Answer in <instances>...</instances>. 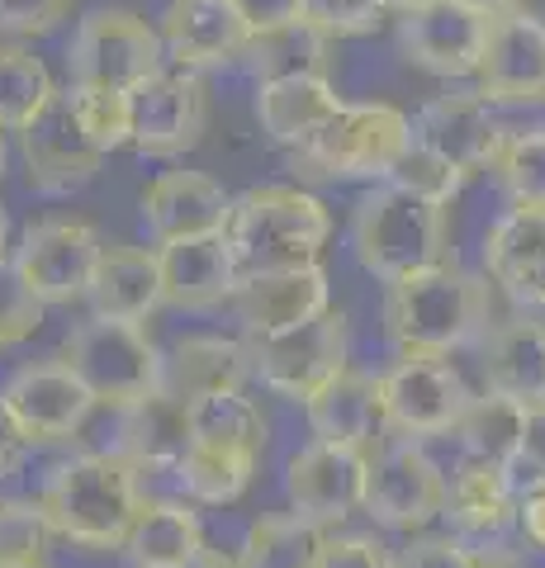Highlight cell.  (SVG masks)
Instances as JSON below:
<instances>
[{
    "label": "cell",
    "mask_w": 545,
    "mask_h": 568,
    "mask_svg": "<svg viewBox=\"0 0 545 568\" xmlns=\"http://www.w3.org/2000/svg\"><path fill=\"white\" fill-rule=\"evenodd\" d=\"M166 304L162 290V261L148 246L110 242L100 256V271L91 284V313L114 317V323H148Z\"/></svg>",
    "instance_id": "cell-29"
},
{
    "label": "cell",
    "mask_w": 545,
    "mask_h": 568,
    "mask_svg": "<svg viewBox=\"0 0 545 568\" xmlns=\"http://www.w3.org/2000/svg\"><path fill=\"white\" fill-rule=\"evenodd\" d=\"M248 351H252V379H261L280 398L309 403L351 365L346 361L351 327L342 308H327L304 327H290L275 336H248Z\"/></svg>",
    "instance_id": "cell-8"
},
{
    "label": "cell",
    "mask_w": 545,
    "mask_h": 568,
    "mask_svg": "<svg viewBox=\"0 0 545 568\" xmlns=\"http://www.w3.org/2000/svg\"><path fill=\"white\" fill-rule=\"evenodd\" d=\"M58 100L52 71L20 43H0V129L24 133Z\"/></svg>",
    "instance_id": "cell-36"
},
{
    "label": "cell",
    "mask_w": 545,
    "mask_h": 568,
    "mask_svg": "<svg viewBox=\"0 0 545 568\" xmlns=\"http://www.w3.org/2000/svg\"><path fill=\"white\" fill-rule=\"evenodd\" d=\"M157 33L166 43V62L185 71L238 62L252 39V29L233 0H171Z\"/></svg>",
    "instance_id": "cell-21"
},
{
    "label": "cell",
    "mask_w": 545,
    "mask_h": 568,
    "mask_svg": "<svg viewBox=\"0 0 545 568\" xmlns=\"http://www.w3.org/2000/svg\"><path fill=\"white\" fill-rule=\"evenodd\" d=\"M394 568H488V555L461 536H422L398 549Z\"/></svg>",
    "instance_id": "cell-44"
},
{
    "label": "cell",
    "mask_w": 545,
    "mask_h": 568,
    "mask_svg": "<svg viewBox=\"0 0 545 568\" xmlns=\"http://www.w3.org/2000/svg\"><path fill=\"white\" fill-rule=\"evenodd\" d=\"M285 493L299 517L319 526H337L346 517H356V511H365V497H371V450L309 440L290 459Z\"/></svg>",
    "instance_id": "cell-13"
},
{
    "label": "cell",
    "mask_w": 545,
    "mask_h": 568,
    "mask_svg": "<svg viewBox=\"0 0 545 568\" xmlns=\"http://www.w3.org/2000/svg\"><path fill=\"white\" fill-rule=\"evenodd\" d=\"M522 465L532 474H545V403H532V417H526V450Z\"/></svg>",
    "instance_id": "cell-50"
},
{
    "label": "cell",
    "mask_w": 545,
    "mask_h": 568,
    "mask_svg": "<svg viewBox=\"0 0 545 568\" xmlns=\"http://www.w3.org/2000/svg\"><path fill=\"white\" fill-rule=\"evenodd\" d=\"M77 0H0V33L10 39H39L52 33L67 14H72Z\"/></svg>",
    "instance_id": "cell-45"
},
{
    "label": "cell",
    "mask_w": 545,
    "mask_h": 568,
    "mask_svg": "<svg viewBox=\"0 0 545 568\" xmlns=\"http://www.w3.org/2000/svg\"><path fill=\"white\" fill-rule=\"evenodd\" d=\"M494 290L461 261H442L384 284V332L398 355H451L488 336Z\"/></svg>",
    "instance_id": "cell-1"
},
{
    "label": "cell",
    "mask_w": 545,
    "mask_h": 568,
    "mask_svg": "<svg viewBox=\"0 0 545 568\" xmlns=\"http://www.w3.org/2000/svg\"><path fill=\"white\" fill-rule=\"evenodd\" d=\"M233 200L219 181L200 171H162L143 190V223L157 242H181V237H209L228 227Z\"/></svg>",
    "instance_id": "cell-23"
},
{
    "label": "cell",
    "mask_w": 545,
    "mask_h": 568,
    "mask_svg": "<svg viewBox=\"0 0 545 568\" xmlns=\"http://www.w3.org/2000/svg\"><path fill=\"white\" fill-rule=\"evenodd\" d=\"M67 71H72V85H110L133 95L157 71H166V43L133 10H91L72 33Z\"/></svg>",
    "instance_id": "cell-7"
},
{
    "label": "cell",
    "mask_w": 545,
    "mask_h": 568,
    "mask_svg": "<svg viewBox=\"0 0 545 568\" xmlns=\"http://www.w3.org/2000/svg\"><path fill=\"white\" fill-rule=\"evenodd\" d=\"M185 568H238V559H223L219 549H200V555L190 559Z\"/></svg>",
    "instance_id": "cell-52"
},
{
    "label": "cell",
    "mask_w": 545,
    "mask_h": 568,
    "mask_svg": "<svg viewBox=\"0 0 545 568\" xmlns=\"http://www.w3.org/2000/svg\"><path fill=\"white\" fill-rule=\"evenodd\" d=\"M484 388L517 403H545V323L536 313H513L488 327L480 346Z\"/></svg>",
    "instance_id": "cell-28"
},
{
    "label": "cell",
    "mask_w": 545,
    "mask_h": 568,
    "mask_svg": "<svg viewBox=\"0 0 545 568\" xmlns=\"http://www.w3.org/2000/svg\"><path fill=\"white\" fill-rule=\"evenodd\" d=\"M342 95L332 77H275L256 81V123L271 142H280L285 152H299L304 142L319 138L332 114L342 110Z\"/></svg>",
    "instance_id": "cell-27"
},
{
    "label": "cell",
    "mask_w": 545,
    "mask_h": 568,
    "mask_svg": "<svg viewBox=\"0 0 545 568\" xmlns=\"http://www.w3.org/2000/svg\"><path fill=\"white\" fill-rule=\"evenodd\" d=\"M157 261H162V290L166 308L181 313H209L233 298L242 265L233 256L223 233L209 237H181V242H157Z\"/></svg>",
    "instance_id": "cell-22"
},
{
    "label": "cell",
    "mask_w": 545,
    "mask_h": 568,
    "mask_svg": "<svg viewBox=\"0 0 545 568\" xmlns=\"http://www.w3.org/2000/svg\"><path fill=\"white\" fill-rule=\"evenodd\" d=\"M351 252L361 271L384 284H394L413 271L451 261V223L446 209H436L417 194L380 181L375 190L361 194L351 213Z\"/></svg>",
    "instance_id": "cell-4"
},
{
    "label": "cell",
    "mask_w": 545,
    "mask_h": 568,
    "mask_svg": "<svg viewBox=\"0 0 545 568\" xmlns=\"http://www.w3.org/2000/svg\"><path fill=\"white\" fill-rule=\"evenodd\" d=\"M465 181H470V175H465L461 166L446 162L442 152L422 148L417 138H413V148L398 156V166H394V175H390V185L408 190V194H417V200H427V204H436V209H446V204L461 200Z\"/></svg>",
    "instance_id": "cell-40"
},
{
    "label": "cell",
    "mask_w": 545,
    "mask_h": 568,
    "mask_svg": "<svg viewBox=\"0 0 545 568\" xmlns=\"http://www.w3.org/2000/svg\"><path fill=\"white\" fill-rule=\"evenodd\" d=\"M384 14H394L390 0H309V6H304V20L319 24L332 43L375 33L384 24Z\"/></svg>",
    "instance_id": "cell-43"
},
{
    "label": "cell",
    "mask_w": 545,
    "mask_h": 568,
    "mask_svg": "<svg viewBox=\"0 0 545 568\" xmlns=\"http://www.w3.org/2000/svg\"><path fill=\"white\" fill-rule=\"evenodd\" d=\"M72 114L81 123V133L110 156L119 148H133V95L110 91V85H67Z\"/></svg>",
    "instance_id": "cell-39"
},
{
    "label": "cell",
    "mask_w": 545,
    "mask_h": 568,
    "mask_svg": "<svg viewBox=\"0 0 545 568\" xmlns=\"http://www.w3.org/2000/svg\"><path fill=\"white\" fill-rule=\"evenodd\" d=\"M256 474V455L248 450H219V446H190L185 465L175 469V484L185 488L190 503L204 507H228L248 493Z\"/></svg>",
    "instance_id": "cell-37"
},
{
    "label": "cell",
    "mask_w": 545,
    "mask_h": 568,
    "mask_svg": "<svg viewBox=\"0 0 545 568\" xmlns=\"http://www.w3.org/2000/svg\"><path fill=\"white\" fill-rule=\"evenodd\" d=\"M526 417H532V403H517L507 394H474L461 426H455V440H461L465 459H480V465H498V469H517L522 450H526Z\"/></svg>",
    "instance_id": "cell-31"
},
{
    "label": "cell",
    "mask_w": 545,
    "mask_h": 568,
    "mask_svg": "<svg viewBox=\"0 0 545 568\" xmlns=\"http://www.w3.org/2000/svg\"><path fill=\"white\" fill-rule=\"evenodd\" d=\"M195 446V426H190V403L175 394H148L129 407H119V455L138 474H175Z\"/></svg>",
    "instance_id": "cell-24"
},
{
    "label": "cell",
    "mask_w": 545,
    "mask_h": 568,
    "mask_svg": "<svg viewBox=\"0 0 545 568\" xmlns=\"http://www.w3.org/2000/svg\"><path fill=\"white\" fill-rule=\"evenodd\" d=\"M323 568H394V555L375 536H332Z\"/></svg>",
    "instance_id": "cell-46"
},
{
    "label": "cell",
    "mask_w": 545,
    "mask_h": 568,
    "mask_svg": "<svg viewBox=\"0 0 545 568\" xmlns=\"http://www.w3.org/2000/svg\"><path fill=\"white\" fill-rule=\"evenodd\" d=\"M384 394V422L403 440H432V436H455L465 407H470V384L451 355H398V361L380 375Z\"/></svg>",
    "instance_id": "cell-9"
},
{
    "label": "cell",
    "mask_w": 545,
    "mask_h": 568,
    "mask_svg": "<svg viewBox=\"0 0 545 568\" xmlns=\"http://www.w3.org/2000/svg\"><path fill=\"white\" fill-rule=\"evenodd\" d=\"M494 175L513 209H545V123L541 129H507Z\"/></svg>",
    "instance_id": "cell-38"
},
{
    "label": "cell",
    "mask_w": 545,
    "mask_h": 568,
    "mask_svg": "<svg viewBox=\"0 0 545 568\" xmlns=\"http://www.w3.org/2000/svg\"><path fill=\"white\" fill-rule=\"evenodd\" d=\"M58 536L43 503H0V564L6 559H48V540Z\"/></svg>",
    "instance_id": "cell-41"
},
{
    "label": "cell",
    "mask_w": 545,
    "mask_h": 568,
    "mask_svg": "<svg viewBox=\"0 0 545 568\" xmlns=\"http://www.w3.org/2000/svg\"><path fill=\"white\" fill-rule=\"evenodd\" d=\"M124 549L138 568H185L204 549V526L185 503L157 497V503H143V511H138Z\"/></svg>",
    "instance_id": "cell-32"
},
{
    "label": "cell",
    "mask_w": 545,
    "mask_h": 568,
    "mask_svg": "<svg viewBox=\"0 0 545 568\" xmlns=\"http://www.w3.org/2000/svg\"><path fill=\"white\" fill-rule=\"evenodd\" d=\"M484 280L522 313H545V209H507L480 242Z\"/></svg>",
    "instance_id": "cell-20"
},
{
    "label": "cell",
    "mask_w": 545,
    "mask_h": 568,
    "mask_svg": "<svg viewBox=\"0 0 545 568\" xmlns=\"http://www.w3.org/2000/svg\"><path fill=\"white\" fill-rule=\"evenodd\" d=\"M488 24L484 14L465 10L461 0H442L432 10L403 14L398 20V48L417 71L442 81H465L480 71L484 62V43H488Z\"/></svg>",
    "instance_id": "cell-18"
},
{
    "label": "cell",
    "mask_w": 545,
    "mask_h": 568,
    "mask_svg": "<svg viewBox=\"0 0 545 568\" xmlns=\"http://www.w3.org/2000/svg\"><path fill=\"white\" fill-rule=\"evenodd\" d=\"M233 6L242 10V20H248L252 33H266V29L304 20V6H309V0H233Z\"/></svg>",
    "instance_id": "cell-48"
},
{
    "label": "cell",
    "mask_w": 545,
    "mask_h": 568,
    "mask_svg": "<svg viewBox=\"0 0 545 568\" xmlns=\"http://www.w3.org/2000/svg\"><path fill=\"white\" fill-rule=\"evenodd\" d=\"M304 413L313 426V440H332V446L371 450V455H375V436L390 432L380 375H371V369H351V365L304 403Z\"/></svg>",
    "instance_id": "cell-25"
},
{
    "label": "cell",
    "mask_w": 545,
    "mask_h": 568,
    "mask_svg": "<svg viewBox=\"0 0 545 568\" xmlns=\"http://www.w3.org/2000/svg\"><path fill=\"white\" fill-rule=\"evenodd\" d=\"M474 91L488 104H545V20L513 10L488 24Z\"/></svg>",
    "instance_id": "cell-19"
},
{
    "label": "cell",
    "mask_w": 545,
    "mask_h": 568,
    "mask_svg": "<svg viewBox=\"0 0 545 568\" xmlns=\"http://www.w3.org/2000/svg\"><path fill=\"white\" fill-rule=\"evenodd\" d=\"M238 62L248 67L256 81L327 77V71H332V39L319 24L294 20V24H280V29H266V33H252Z\"/></svg>",
    "instance_id": "cell-33"
},
{
    "label": "cell",
    "mask_w": 545,
    "mask_h": 568,
    "mask_svg": "<svg viewBox=\"0 0 545 568\" xmlns=\"http://www.w3.org/2000/svg\"><path fill=\"white\" fill-rule=\"evenodd\" d=\"M6 237H10V227H6V209H0V261H6Z\"/></svg>",
    "instance_id": "cell-56"
},
{
    "label": "cell",
    "mask_w": 545,
    "mask_h": 568,
    "mask_svg": "<svg viewBox=\"0 0 545 568\" xmlns=\"http://www.w3.org/2000/svg\"><path fill=\"white\" fill-rule=\"evenodd\" d=\"M228 308L242 323L248 336H275L290 327L313 323L319 313L332 308V284L319 261L290 265V271H252L238 280Z\"/></svg>",
    "instance_id": "cell-15"
},
{
    "label": "cell",
    "mask_w": 545,
    "mask_h": 568,
    "mask_svg": "<svg viewBox=\"0 0 545 568\" xmlns=\"http://www.w3.org/2000/svg\"><path fill=\"white\" fill-rule=\"evenodd\" d=\"M432 6H442V0H390L394 14H417V10H432Z\"/></svg>",
    "instance_id": "cell-53"
},
{
    "label": "cell",
    "mask_w": 545,
    "mask_h": 568,
    "mask_svg": "<svg viewBox=\"0 0 545 568\" xmlns=\"http://www.w3.org/2000/svg\"><path fill=\"white\" fill-rule=\"evenodd\" d=\"M190 426H195V446L248 450V455L266 450V413L242 388L195 398L190 403Z\"/></svg>",
    "instance_id": "cell-35"
},
{
    "label": "cell",
    "mask_w": 545,
    "mask_h": 568,
    "mask_svg": "<svg viewBox=\"0 0 545 568\" xmlns=\"http://www.w3.org/2000/svg\"><path fill=\"white\" fill-rule=\"evenodd\" d=\"M327 540V526L299 517V511H275V517L252 521L238 549V568H323Z\"/></svg>",
    "instance_id": "cell-34"
},
{
    "label": "cell",
    "mask_w": 545,
    "mask_h": 568,
    "mask_svg": "<svg viewBox=\"0 0 545 568\" xmlns=\"http://www.w3.org/2000/svg\"><path fill=\"white\" fill-rule=\"evenodd\" d=\"M451 474L422 450V440H394L371 455V497L365 511L390 530H427L446 511Z\"/></svg>",
    "instance_id": "cell-11"
},
{
    "label": "cell",
    "mask_w": 545,
    "mask_h": 568,
    "mask_svg": "<svg viewBox=\"0 0 545 568\" xmlns=\"http://www.w3.org/2000/svg\"><path fill=\"white\" fill-rule=\"evenodd\" d=\"M498 104H488L480 91H446L427 100L413 119V138L422 148L442 152L446 162H455L465 175L494 171L507 129L498 123Z\"/></svg>",
    "instance_id": "cell-16"
},
{
    "label": "cell",
    "mask_w": 545,
    "mask_h": 568,
    "mask_svg": "<svg viewBox=\"0 0 545 568\" xmlns=\"http://www.w3.org/2000/svg\"><path fill=\"white\" fill-rule=\"evenodd\" d=\"M517 526L545 555V474H526V484H517Z\"/></svg>",
    "instance_id": "cell-47"
},
{
    "label": "cell",
    "mask_w": 545,
    "mask_h": 568,
    "mask_svg": "<svg viewBox=\"0 0 545 568\" xmlns=\"http://www.w3.org/2000/svg\"><path fill=\"white\" fill-rule=\"evenodd\" d=\"M6 403L10 413L20 417L24 436L33 446H52V440H72L85 417L95 407V394L81 384V375L72 365L62 361H33V365H20L14 375L6 379Z\"/></svg>",
    "instance_id": "cell-14"
},
{
    "label": "cell",
    "mask_w": 545,
    "mask_h": 568,
    "mask_svg": "<svg viewBox=\"0 0 545 568\" xmlns=\"http://www.w3.org/2000/svg\"><path fill=\"white\" fill-rule=\"evenodd\" d=\"M29 446L33 440L24 436V426H20V417L10 413V403H6V394H0V478L6 474H14L24 465V455H29Z\"/></svg>",
    "instance_id": "cell-49"
},
{
    "label": "cell",
    "mask_w": 545,
    "mask_h": 568,
    "mask_svg": "<svg viewBox=\"0 0 545 568\" xmlns=\"http://www.w3.org/2000/svg\"><path fill=\"white\" fill-rule=\"evenodd\" d=\"M39 503L62 540L81 549H124L148 497L138 488V469L124 455L95 450L52 469Z\"/></svg>",
    "instance_id": "cell-2"
},
{
    "label": "cell",
    "mask_w": 545,
    "mask_h": 568,
    "mask_svg": "<svg viewBox=\"0 0 545 568\" xmlns=\"http://www.w3.org/2000/svg\"><path fill=\"white\" fill-rule=\"evenodd\" d=\"M0 568H48V559H6Z\"/></svg>",
    "instance_id": "cell-54"
},
{
    "label": "cell",
    "mask_w": 545,
    "mask_h": 568,
    "mask_svg": "<svg viewBox=\"0 0 545 568\" xmlns=\"http://www.w3.org/2000/svg\"><path fill=\"white\" fill-rule=\"evenodd\" d=\"M413 148V119L394 104H342L327 129L290 152V166L309 181H390L398 156Z\"/></svg>",
    "instance_id": "cell-5"
},
{
    "label": "cell",
    "mask_w": 545,
    "mask_h": 568,
    "mask_svg": "<svg viewBox=\"0 0 545 568\" xmlns=\"http://www.w3.org/2000/svg\"><path fill=\"white\" fill-rule=\"evenodd\" d=\"M6 162H10V148H6V129H0V181H6Z\"/></svg>",
    "instance_id": "cell-55"
},
{
    "label": "cell",
    "mask_w": 545,
    "mask_h": 568,
    "mask_svg": "<svg viewBox=\"0 0 545 568\" xmlns=\"http://www.w3.org/2000/svg\"><path fill=\"white\" fill-rule=\"evenodd\" d=\"M517 469L480 465V459H461L446 484V511L451 536L461 540H498L507 526L517 521Z\"/></svg>",
    "instance_id": "cell-26"
},
{
    "label": "cell",
    "mask_w": 545,
    "mask_h": 568,
    "mask_svg": "<svg viewBox=\"0 0 545 568\" xmlns=\"http://www.w3.org/2000/svg\"><path fill=\"white\" fill-rule=\"evenodd\" d=\"M209 129V95L200 71L166 67L148 85L133 91V148L157 162L185 156L204 142Z\"/></svg>",
    "instance_id": "cell-12"
},
{
    "label": "cell",
    "mask_w": 545,
    "mask_h": 568,
    "mask_svg": "<svg viewBox=\"0 0 545 568\" xmlns=\"http://www.w3.org/2000/svg\"><path fill=\"white\" fill-rule=\"evenodd\" d=\"M20 156H24L29 185L39 194H72L81 185H91L104 166V152L81 133L67 91H58V100L20 133Z\"/></svg>",
    "instance_id": "cell-17"
},
{
    "label": "cell",
    "mask_w": 545,
    "mask_h": 568,
    "mask_svg": "<svg viewBox=\"0 0 545 568\" xmlns=\"http://www.w3.org/2000/svg\"><path fill=\"white\" fill-rule=\"evenodd\" d=\"M223 237L242 275L313 265L332 237V209L304 185H252L233 200Z\"/></svg>",
    "instance_id": "cell-3"
},
{
    "label": "cell",
    "mask_w": 545,
    "mask_h": 568,
    "mask_svg": "<svg viewBox=\"0 0 545 568\" xmlns=\"http://www.w3.org/2000/svg\"><path fill=\"white\" fill-rule=\"evenodd\" d=\"M252 379V351L248 336H181L166 351V379L162 388L185 403H195L204 394H228Z\"/></svg>",
    "instance_id": "cell-30"
},
{
    "label": "cell",
    "mask_w": 545,
    "mask_h": 568,
    "mask_svg": "<svg viewBox=\"0 0 545 568\" xmlns=\"http://www.w3.org/2000/svg\"><path fill=\"white\" fill-rule=\"evenodd\" d=\"M43 313H48L43 298L20 280L14 265L0 261V351L24 346L29 336L43 327Z\"/></svg>",
    "instance_id": "cell-42"
},
{
    "label": "cell",
    "mask_w": 545,
    "mask_h": 568,
    "mask_svg": "<svg viewBox=\"0 0 545 568\" xmlns=\"http://www.w3.org/2000/svg\"><path fill=\"white\" fill-rule=\"evenodd\" d=\"M104 242L91 223L81 219H43L33 223L20 237V252H14V271L29 284L43 304H77V298H91V284L100 271Z\"/></svg>",
    "instance_id": "cell-10"
},
{
    "label": "cell",
    "mask_w": 545,
    "mask_h": 568,
    "mask_svg": "<svg viewBox=\"0 0 545 568\" xmlns=\"http://www.w3.org/2000/svg\"><path fill=\"white\" fill-rule=\"evenodd\" d=\"M62 361L77 369L95 403L129 407L148 394H162L166 351H157L143 323H114V317H91L62 346Z\"/></svg>",
    "instance_id": "cell-6"
},
{
    "label": "cell",
    "mask_w": 545,
    "mask_h": 568,
    "mask_svg": "<svg viewBox=\"0 0 545 568\" xmlns=\"http://www.w3.org/2000/svg\"><path fill=\"white\" fill-rule=\"evenodd\" d=\"M461 6L484 14V20H503V14H513V10H526V0H461Z\"/></svg>",
    "instance_id": "cell-51"
}]
</instances>
